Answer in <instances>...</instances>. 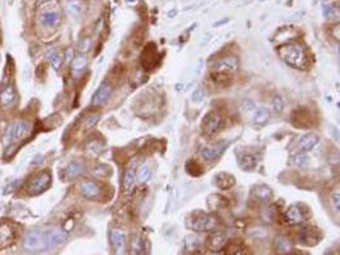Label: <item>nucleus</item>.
I'll list each match as a JSON object with an SVG mask.
<instances>
[{
    "mask_svg": "<svg viewBox=\"0 0 340 255\" xmlns=\"http://www.w3.org/2000/svg\"><path fill=\"white\" fill-rule=\"evenodd\" d=\"M278 55L287 65L296 69H307L309 67V56L307 51L301 44L288 42L280 45L278 48Z\"/></svg>",
    "mask_w": 340,
    "mask_h": 255,
    "instance_id": "1",
    "label": "nucleus"
},
{
    "mask_svg": "<svg viewBox=\"0 0 340 255\" xmlns=\"http://www.w3.org/2000/svg\"><path fill=\"white\" fill-rule=\"evenodd\" d=\"M240 67V61L236 56H224L217 61L212 68L210 76L212 79L220 86L229 84Z\"/></svg>",
    "mask_w": 340,
    "mask_h": 255,
    "instance_id": "2",
    "label": "nucleus"
},
{
    "mask_svg": "<svg viewBox=\"0 0 340 255\" xmlns=\"http://www.w3.org/2000/svg\"><path fill=\"white\" fill-rule=\"evenodd\" d=\"M186 226L196 232H216L220 227V222L213 214L199 212L189 217Z\"/></svg>",
    "mask_w": 340,
    "mask_h": 255,
    "instance_id": "3",
    "label": "nucleus"
},
{
    "mask_svg": "<svg viewBox=\"0 0 340 255\" xmlns=\"http://www.w3.org/2000/svg\"><path fill=\"white\" fill-rule=\"evenodd\" d=\"M32 131V124L27 120H18L8 125V128L4 131L3 140L6 146L17 143L21 140L25 139Z\"/></svg>",
    "mask_w": 340,
    "mask_h": 255,
    "instance_id": "4",
    "label": "nucleus"
},
{
    "mask_svg": "<svg viewBox=\"0 0 340 255\" xmlns=\"http://www.w3.org/2000/svg\"><path fill=\"white\" fill-rule=\"evenodd\" d=\"M23 246L27 252L32 253L44 252V250L49 249L45 231H31V232L27 233L24 241H23Z\"/></svg>",
    "mask_w": 340,
    "mask_h": 255,
    "instance_id": "5",
    "label": "nucleus"
},
{
    "mask_svg": "<svg viewBox=\"0 0 340 255\" xmlns=\"http://www.w3.org/2000/svg\"><path fill=\"white\" fill-rule=\"evenodd\" d=\"M243 112L256 125H264L269 120V112L264 107L254 105L252 102H246L243 105Z\"/></svg>",
    "mask_w": 340,
    "mask_h": 255,
    "instance_id": "6",
    "label": "nucleus"
},
{
    "mask_svg": "<svg viewBox=\"0 0 340 255\" xmlns=\"http://www.w3.org/2000/svg\"><path fill=\"white\" fill-rule=\"evenodd\" d=\"M51 184V174L49 171H42L32 178L28 185V193L32 195H38L44 193Z\"/></svg>",
    "mask_w": 340,
    "mask_h": 255,
    "instance_id": "7",
    "label": "nucleus"
},
{
    "mask_svg": "<svg viewBox=\"0 0 340 255\" xmlns=\"http://www.w3.org/2000/svg\"><path fill=\"white\" fill-rule=\"evenodd\" d=\"M223 125V119L217 111H210L205 115L203 123H201V129L205 135H213L219 130Z\"/></svg>",
    "mask_w": 340,
    "mask_h": 255,
    "instance_id": "8",
    "label": "nucleus"
},
{
    "mask_svg": "<svg viewBox=\"0 0 340 255\" xmlns=\"http://www.w3.org/2000/svg\"><path fill=\"white\" fill-rule=\"evenodd\" d=\"M110 241H111L115 255H126V235L122 230H111L110 231Z\"/></svg>",
    "mask_w": 340,
    "mask_h": 255,
    "instance_id": "9",
    "label": "nucleus"
},
{
    "mask_svg": "<svg viewBox=\"0 0 340 255\" xmlns=\"http://www.w3.org/2000/svg\"><path fill=\"white\" fill-rule=\"evenodd\" d=\"M42 8V12L40 13V23H41L44 27H56L59 26L61 21L60 13L56 8H45L42 5H37V8Z\"/></svg>",
    "mask_w": 340,
    "mask_h": 255,
    "instance_id": "10",
    "label": "nucleus"
},
{
    "mask_svg": "<svg viewBox=\"0 0 340 255\" xmlns=\"http://www.w3.org/2000/svg\"><path fill=\"white\" fill-rule=\"evenodd\" d=\"M16 239V230L10 222L0 223V249L10 246Z\"/></svg>",
    "mask_w": 340,
    "mask_h": 255,
    "instance_id": "11",
    "label": "nucleus"
},
{
    "mask_svg": "<svg viewBox=\"0 0 340 255\" xmlns=\"http://www.w3.org/2000/svg\"><path fill=\"white\" fill-rule=\"evenodd\" d=\"M283 218L284 222L288 223V225H292V226L301 225V223H303L306 221V216L305 213H303V210L301 209L298 205H296V204L291 205V207L284 212Z\"/></svg>",
    "mask_w": 340,
    "mask_h": 255,
    "instance_id": "12",
    "label": "nucleus"
},
{
    "mask_svg": "<svg viewBox=\"0 0 340 255\" xmlns=\"http://www.w3.org/2000/svg\"><path fill=\"white\" fill-rule=\"evenodd\" d=\"M137 167H138V158L134 157L129 161L126 169L124 172V180H122V185H124L125 191H130L133 188L134 182H135V176H137Z\"/></svg>",
    "mask_w": 340,
    "mask_h": 255,
    "instance_id": "13",
    "label": "nucleus"
},
{
    "mask_svg": "<svg viewBox=\"0 0 340 255\" xmlns=\"http://www.w3.org/2000/svg\"><path fill=\"white\" fill-rule=\"evenodd\" d=\"M227 146H228L227 142H218V143L213 144V146L204 147L200 152L201 156H203L204 159H207V161H214V159L218 158L226 151Z\"/></svg>",
    "mask_w": 340,
    "mask_h": 255,
    "instance_id": "14",
    "label": "nucleus"
},
{
    "mask_svg": "<svg viewBox=\"0 0 340 255\" xmlns=\"http://www.w3.org/2000/svg\"><path fill=\"white\" fill-rule=\"evenodd\" d=\"M80 193L84 198L87 199H97V198L101 197L102 194V189L97 182L95 181H83L79 186Z\"/></svg>",
    "mask_w": 340,
    "mask_h": 255,
    "instance_id": "15",
    "label": "nucleus"
},
{
    "mask_svg": "<svg viewBox=\"0 0 340 255\" xmlns=\"http://www.w3.org/2000/svg\"><path fill=\"white\" fill-rule=\"evenodd\" d=\"M227 241L228 240H227V236L224 233L216 231L207 239V248L214 253L220 252L227 245Z\"/></svg>",
    "mask_w": 340,
    "mask_h": 255,
    "instance_id": "16",
    "label": "nucleus"
},
{
    "mask_svg": "<svg viewBox=\"0 0 340 255\" xmlns=\"http://www.w3.org/2000/svg\"><path fill=\"white\" fill-rule=\"evenodd\" d=\"M274 250L278 255H288L294 250V246L290 237L278 236L277 239L274 240Z\"/></svg>",
    "mask_w": 340,
    "mask_h": 255,
    "instance_id": "17",
    "label": "nucleus"
},
{
    "mask_svg": "<svg viewBox=\"0 0 340 255\" xmlns=\"http://www.w3.org/2000/svg\"><path fill=\"white\" fill-rule=\"evenodd\" d=\"M45 235H46V240H48L49 249L57 246L67 237V232H64L61 229H49L45 231Z\"/></svg>",
    "mask_w": 340,
    "mask_h": 255,
    "instance_id": "18",
    "label": "nucleus"
},
{
    "mask_svg": "<svg viewBox=\"0 0 340 255\" xmlns=\"http://www.w3.org/2000/svg\"><path fill=\"white\" fill-rule=\"evenodd\" d=\"M111 93H112L111 84H108V83H102L101 86H99V88L97 89V91L95 92V95H93L92 105L93 106L102 105V103H103V102H105L106 100L111 96Z\"/></svg>",
    "mask_w": 340,
    "mask_h": 255,
    "instance_id": "19",
    "label": "nucleus"
},
{
    "mask_svg": "<svg viewBox=\"0 0 340 255\" xmlns=\"http://www.w3.org/2000/svg\"><path fill=\"white\" fill-rule=\"evenodd\" d=\"M299 239L306 245L312 246L317 244L318 240H320V235H318V231L315 227H305V229L301 230Z\"/></svg>",
    "mask_w": 340,
    "mask_h": 255,
    "instance_id": "20",
    "label": "nucleus"
},
{
    "mask_svg": "<svg viewBox=\"0 0 340 255\" xmlns=\"http://www.w3.org/2000/svg\"><path fill=\"white\" fill-rule=\"evenodd\" d=\"M157 50L154 45H149L148 48L144 50L143 56H142V64L146 69L150 70L157 65Z\"/></svg>",
    "mask_w": 340,
    "mask_h": 255,
    "instance_id": "21",
    "label": "nucleus"
},
{
    "mask_svg": "<svg viewBox=\"0 0 340 255\" xmlns=\"http://www.w3.org/2000/svg\"><path fill=\"white\" fill-rule=\"evenodd\" d=\"M271 195H273L271 189L264 184L256 185L251 190V197L254 198L255 201L259 202H269L271 199Z\"/></svg>",
    "mask_w": 340,
    "mask_h": 255,
    "instance_id": "22",
    "label": "nucleus"
},
{
    "mask_svg": "<svg viewBox=\"0 0 340 255\" xmlns=\"http://www.w3.org/2000/svg\"><path fill=\"white\" fill-rule=\"evenodd\" d=\"M317 143H318L317 134L315 133L306 134V135H303V137L301 138V140H299L298 150L301 151V152H309V151H311Z\"/></svg>",
    "mask_w": 340,
    "mask_h": 255,
    "instance_id": "23",
    "label": "nucleus"
},
{
    "mask_svg": "<svg viewBox=\"0 0 340 255\" xmlns=\"http://www.w3.org/2000/svg\"><path fill=\"white\" fill-rule=\"evenodd\" d=\"M16 97L17 96L14 88L10 86L5 87V88L0 92V105L3 106V107H9V106H12L13 103H14Z\"/></svg>",
    "mask_w": 340,
    "mask_h": 255,
    "instance_id": "24",
    "label": "nucleus"
},
{
    "mask_svg": "<svg viewBox=\"0 0 340 255\" xmlns=\"http://www.w3.org/2000/svg\"><path fill=\"white\" fill-rule=\"evenodd\" d=\"M236 184L235 176L231 175V174H227V172H220L217 175V185L218 188L222 189V190H228Z\"/></svg>",
    "mask_w": 340,
    "mask_h": 255,
    "instance_id": "25",
    "label": "nucleus"
},
{
    "mask_svg": "<svg viewBox=\"0 0 340 255\" xmlns=\"http://www.w3.org/2000/svg\"><path fill=\"white\" fill-rule=\"evenodd\" d=\"M84 172V165L79 161H73L67 166L65 169V176L68 178H75Z\"/></svg>",
    "mask_w": 340,
    "mask_h": 255,
    "instance_id": "26",
    "label": "nucleus"
},
{
    "mask_svg": "<svg viewBox=\"0 0 340 255\" xmlns=\"http://www.w3.org/2000/svg\"><path fill=\"white\" fill-rule=\"evenodd\" d=\"M325 17L331 21V22H339L340 19V12L337 4H324L322 6Z\"/></svg>",
    "mask_w": 340,
    "mask_h": 255,
    "instance_id": "27",
    "label": "nucleus"
},
{
    "mask_svg": "<svg viewBox=\"0 0 340 255\" xmlns=\"http://www.w3.org/2000/svg\"><path fill=\"white\" fill-rule=\"evenodd\" d=\"M240 166H241L242 170H245V171H250V170H254L255 166H256V158H255V156H252V154H248V153H243V154H241L240 156Z\"/></svg>",
    "mask_w": 340,
    "mask_h": 255,
    "instance_id": "28",
    "label": "nucleus"
},
{
    "mask_svg": "<svg viewBox=\"0 0 340 255\" xmlns=\"http://www.w3.org/2000/svg\"><path fill=\"white\" fill-rule=\"evenodd\" d=\"M130 255H146V242L140 236H135L131 241Z\"/></svg>",
    "mask_w": 340,
    "mask_h": 255,
    "instance_id": "29",
    "label": "nucleus"
},
{
    "mask_svg": "<svg viewBox=\"0 0 340 255\" xmlns=\"http://www.w3.org/2000/svg\"><path fill=\"white\" fill-rule=\"evenodd\" d=\"M67 12L69 13L72 17H80L83 13V3L82 0H69L67 4Z\"/></svg>",
    "mask_w": 340,
    "mask_h": 255,
    "instance_id": "30",
    "label": "nucleus"
},
{
    "mask_svg": "<svg viewBox=\"0 0 340 255\" xmlns=\"http://www.w3.org/2000/svg\"><path fill=\"white\" fill-rule=\"evenodd\" d=\"M203 239L197 235H189L186 237V249L189 252H195L197 249H200Z\"/></svg>",
    "mask_w": 340,
    "mask_h": 255,
    "instance_id": "31",
    "label": "nucleus"
},
{
    "mask_svg": "<svg viewBox=\"0 0 340 255\" xmlns=\"http://www.w3.org/2000/svg\"><path fill=\"white\" fill-rule=\"evenodd\" d=\"M87 67V57L83 56V55H78L73 59V63H72V69H73L74 73H80L83 70L86 69Z\"/></svg>",
    "mask_w": 340,
    "mask_h": 255,
    "instance_id": "32",
    "label": "nucleus"
},
{
    "mask_svg": "<svg viewBox=\"0 0 340 255\" xmlns=\"http://www.w3.org/2000/svg\"><path fill=\"white\" fill-rule=\"evenodd\" d=\"M48 59H49V61H50L51 67L54 68V69H59V68L61 67V63H63V57H61V55L59 54V51L57 50L49 51Z\"/></svg>",
    "mask_w": 340,
    "mask_h": 255,
    "instance_id": "33",
    "label": "nucleus"
},
{
    "mask_svg": "<svg viewBox=\"0 0 340 255\" xmlns=\"http://www.w3.org/2000/svg\"><path fill=\"white\" fill-rule=\"evenodd\" d=\"M99 120V115L98 114H91L88 115L84 120H83V130L84 131H88L91 130V129H93V128L96 127V124L98 123Z\"/></svg>",
    "mask_w": 340,
    "mask_h": 255,
    "instance_id": "34",
    "label": "nucleus"
},
{
    "mask_svg": "<svg viewBox=\"0 0 340 255\" xmlns=\"http://www.w3.org/2000/svg\"><path fill=\"white\" fill-rule=\"evenodd\" d=\"M150 175H152V172H150V169L146 165L142 166L139 169V171H138V181L140 182H146L148 181L150 178Z\"/></svg>",
    "mask_w": 340,
    "mask_h": 255,
    "instance_id": "35",
    "label": "nucleus"
},
{
    "mask_svg": "<svg viewBox=\"0 0 340 255\" xmlns=\"http://www.w3.org/2000/svg\"><path fill=\"white\" fill-rule=\"evenodd\" d=\"M283 100L280 99L279 96H275L273 99V107L275 110V112H280L283 110Z\"/></svg>",
    "mask_w": 340,
    "mask_h": 255,
    "instance_id": "36",
    "label": "nucleus"
},
{
    "mask_svg": "<svg viewBox=\"0 0 340 255\" xmlns=\"http://www.w3.org/2000/svg\"><path fill=\"white\" fill-rule=\"evenodd\" d=\"M293 163L297 166H303L306 162H307V157L303 156V154H296V156H293L292 158Z\"/></svg>",
    "mask_w": 340,
    "mask_h": 255,
    "instance_id": "37",
    "label": "nucleus"
},
{
    "mask_svg": "<svg viewBox=\"0 0 340 255\" xmlns=\"http://www.w3.org/2000/svg\"><path fill=\"white\" fill-rule=\"evenodd\" d=\"M88 150L93 151L95 153H98V152H101L102 146L98 143V142H92V143L88 144Z\"/></svg>",
    "mask_w": 340,
    "mask_h": 255,
    "instance_id": "38",
    "label": "nucleus"
},
{
    "mask_svg": "<svg viewBox=\"0 0 340 255\" xmlns=\"http://www.w3.org/2000/svg\"><path fill=\"white\" fill-rule=\"evenodd\" d=\"M73 226H74V220H73V218H68V220L65 221V223H64L63 231H64V232H69L70 230L73 229Z\"/></svg>",
    "mask_w": 340,
    "mask_h": 255,
    "instance_id": "39",
    "label": "nucleus"
},
{
    "mask_svg": "<svg viewBox=\"0 0 340 255\" xmlns=\"http://www.w3.org/2000/svg\"><path fill=\"white\" fill-rule=\"evenodd\" d=\"M72 59H74V51H73V49L69 48V49H67V51H65V60L70 61Z\"/></svg>",
    "mask_w": 340,
    "mask_h": 255,
    "instance_id": "40",
    "label": "nucleus"
},
{
    "mask_svg": "<svg viewBox=\"0 0 340 255\" xmlns=\"http://www.w3.org/2000/svg\"><path fill=\"white\" fill-rule=\"evenodd\" d=\"M339 201H340V195L338 194V193H337V194L333 195V202H334V204H335V209H337V210H339V208H340Z\"/></svg>",
    "mask_w": 340,
    "mask_h": 255,
    "instance_id": "41",
    "label": "nucleus"
},
{
    "mask_svg": "<svg viewBox=\"0 0 340 255\" xmlns=\"http://www.w3.org/2000/svg\"><path fill=\"white\" fill-rule=\"evenodd\" d=\"M89 44H91V41H89V38H87V40H84L83 41V44H80V50L82 51H87L89 49Z\"/></svg>",
    "mask_w": 340,
    "mask_h": 255,
    "instance_id": "42",
    "label": "nucleus"
},
{
    "mask_svg": "<svg viewBox=\"0 0 340 255\" xmlns=\"http://www.w3.org/2000/svg\"><path fill=\"white\" fill-rule=\"evenodd\" d=\"M334 37L335 38H337V40H338V38H339V26H335V29H334Z\"/></svg>",
    "mask_w": 340,
    "mask_h": 255,
    "instance_id": "43",
    "label": "nucleus"
},
{
    "mask_svg": "<svg viewBox=\"0 0 340 255\" xmlns=\"http://www.w3.org/2000/svg\"><path fill=\"white\" fill-rule=\"evenodd\" d=\"M288 255H302V254H298V253H294V252H292L291 254H288Z\"/></svg>",
    "mask_w": 340,
    "mask_h": 255,
    "instance_id": "44",
    "label": "nucleus"
}]
</instances>
